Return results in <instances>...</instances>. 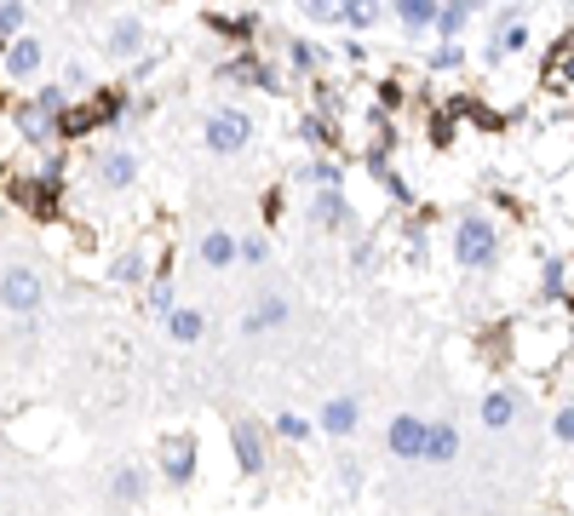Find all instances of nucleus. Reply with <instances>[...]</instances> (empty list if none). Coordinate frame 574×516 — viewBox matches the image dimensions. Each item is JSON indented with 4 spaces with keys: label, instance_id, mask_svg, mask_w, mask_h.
Listing matches in <instances>:
<instances>
[{
    "label": "nucleus",
    "instance_id": "f257e3e1",
    "mask_svg": "<svg viewBox=\"0 0 574 516\" xmlns=\"http://www.w3.org/2000/svg\"><path fill=\"white\" fill-rule=\"evenodd\" d=\"M454 265L465 276L500 265V224H494L483 206H460L454 213Z\"/></svg>",
    "mask_w": 574,
    "mask_h": 516
},
{
    "label": "nucleus",
    "instance_id": "f03ea898",
    "mask_svg": "<svg viewBox=\"0 0 574 516\" xmlns=\"http://www.w3.org/2000/svg\"><path fill=\"white\" fill-rule=\"evenodd\" d=\"M202 144H207V155H241L254 144V110H241V103H213L207 121H202Z\"/></svg>",
    "mask_w": 574,
    "mask_h": 516
},
{
    "label": "nucleus",
    "instance_id": "7ed1b4c3",
    "mask_svg": "<svg viewBox=\"0 0 574 516\" xmlns=\"http://www.w3.org/2000/svg\"><path fill=\"white\" fill-rule=\"evenodd\" d=\"M156 471L167 487H190L202 476V442H195V430H167L156 442Z\"/></svg>",
    "mask_w": 574,
    "mask_h": 516
},
{
    "label": "nucleus",
    "instance_id": "20e7f679",
    "mask_svg": "<svg viewBox=\"0 0 574 516\" xmlns=\"http://www.w3.org/2000/svg\"><path fill=\"white\" fill-rule=\"evenodd\" d=\"M213 81H241V87H254V92H265V98L288 92V75H282L277 64H265L254 46H241V52H230L224 64H213Z\"/></svg>",
    "mask_w": 574,
    "mask_h": 516
},
{
    "label": "nucleus",
    "instance_id": "39448f33",
    "mask_svg": "<svg viewBox=\"0 0 574 516\" xmlns=\"http://www.w3.org/2000/svg\"><path fill=\"white\" fill-rule=\"evenodd\" d=\"M7 206H23L30 218H41V224H53V218H64V184H46V178L35 172H12L7 178Z\"/></svg>",
    "mask_w": 574,
    "mask_h": 516
},
{
    "label": "nucleus",
    "instance_id": "423d86ee",
    "mask_svg": "<svg viewBox=\"0 0 574 516\" xmlns=\"http://www.w3.org/2000/svg\"><path fill=\"white\" fill-rule=\"evenodd\" d=\"M305 218H311L316 229H328V236H362V218H357L351 195H345V184H339V190H311Z\"/></svg>",
    "mask_w": 574,
    "mask_h": 516
},
{
    "label": "nucleus",
    "instance_id": "0eeeda50",
    "mask_svg": "<svg viewBox=\"0 0 574 516\" xmlns=\"http://www.w3.org/2000/svg\"><path fill=\"white\" fill-rule=\"evenodd\" d=\"M529 18H522V7H506V12H494L488 18V46H483V64L494 69V64H506V58H517V52H529Z\"/></svg>",
    "mask_w": 574,
    "mask_h": 516
},
{
    "label": "nucleus",
    "instance_id": "6e6552de",
    "mask_svg": "<svg viewBox=\"0 0 574 516\" xmlns=\"http://www.w3.org/2000/svg\"><path fill=\"white\" fill-rule=\"evenodd\" d=\"M46 304V281L35 265H7L0 270V310H12V316H35Z\"/></svg>",
    "mask_w": 574,
    "mask_h": 516
},
{
    "label": "nucleus",
    "instance_id": "1a4fd4ad",
    "mask_svg": "<svg viewBox=\"0 0 574 516\" xmlns=\"http://www.w3.org/2000/svg\"><path fill=\"white\" fill-rule=\"evenodd\" d=\"M230 453H236V471L254 482L270 471V430L254 419H230Z\"/></svg>",
    "mask_w": 574,
    "mask_h": 516
},
{
    "label": "nucleus",
    "instance_id": "9d476101",
    "mask_svg": "<svg viewBox=\"0 0 574 516\" xmlns=\"http://www.w3.org/2000/svg\"><path fill=\"white\" fill-rule=\"evenodd\" d=\"M316 430H322V436H334V442H351V436L362 430V396L334 391L328 402L316 407Z\"/></svg>",
    "mask_w": 574,
    "mask_h": 516
},
{
    "label": "nucleus",
    "instance_id": "9b49d317",
    "mask_svg": "<svg viewBox=\"0 0 574 516\" xmlns=\"http://www.w3.org/2000/svg\"><path fill=\"white\" fill-rule=\"evenodd\" d=\"M92 184L104 190V195H121V190H133L138 184V155L133 149H98L92 155Z\"/></svg>",
    "mask_w": 574,
    "mask_h": 516
},
{
    "label": "nucleus",
    "instance_id": "f8f14e48",
    "mask_svg": "<svg viewBox=\"0 0 574 516\" xmlns=\"http://www.w3.org/2000/svg\"><path fill=\"white\" fill-rule=\"evenodd\" d=\"M426 425H431V419H419V413H391V425H385V453L419 464V459H426Z\"/></svg>",
    "mask_w": 574,
    "mask_h": 516
},
{
    "label": "nucleus",
    "instance_id": "ddd939ff",
    "mask_svg": "<svg viewBox=\"0 0 574 516\" xmlns=\"http://www.w3.org/2000/svg\"><path fill=\"white\" fill-rule=\"evenodd\" d=\"M391 144H396V138H391ZM391 144H373V149L362 155V167L373 172V184H380V190L391 195V206H396V213H408V206H414V190H408V178L391 167Z\"/></svg>",
    "mask_w": 574,
    "mask_h": 516
},
{
    "label": "nucleus",
    "instance_id": "4468645a",
    "mask_svg": "<svg viewBox=\"0 0 574 516\" xmlns=\"http://www.w3.org/2000/svg\"><path fill=\"white\" fill-rule=\"evenodd\" d=\"M12 126H18V138L30 144V149H53V144H58V115H53V110H41L35 98L12 103Z\"/></svg>",
    "mask_w": 574,
    "mask_h": 516
},
{
    "label": "nucleus",
    "instance_id": "2eb2a0df",
    "mask_svg": "<svg viewBox=\"0 0 574 516\" xmlns=\"http://www.w3.org/2000/svg\"><path fill=\"white\" fill-rule=\"evenodd\" d=\"M0 58H7V81H41V69H46V46L23 30L18 41H7V52H0Z\"/></svg>",
    "mask_w": 574,
    "mask_h": 516
},
{
    "label": "nucleus",
    "instance_id": "dca6fc26",
    "mask_svg": "<svg viewBox=\"0 0 574 516\" xmlns=\"http://www.w3.org/2000/svg\"><path fill=\"white\" fill-rule=\"evenodd\" d=\"M299 144L311 155H339V115L334 110H299Z\"/></svg>",
    "mask_w": 574,
    "mask_h": 516
},
{
    "label": "nucleus",
    "instance_id": "f3484780",
    "mask_svg": "<svg viewBox=\"0 0 574 516\" xmlns=\"http://www.w3.org/2000/svg\"><path fill=\"white\" fill-rule=\"evenodd\" d=\"M477 419H483V430H511L522 419V396L511 384H488L483 402H477Z\"/></svg>",
    "mask_w": 574,
    "mask_h": 516
},
{
    "label": "nucleus",
    "instance_id": "a211bd4d",
    "mask_svg": "<svg viewBox=\"0 0 574 516\" xmlns=\"http://www.w3.org/2000/svg\"><path fill=\"white\" fill-rule=\"evenodd\" d=\"M144 41H149V30H144V18H133V12H121L115 23H110V35H104V52L115 64H133L138 52H144Z\"/></svg>",
    "mask_w": 574,
    "mask_h": 516
},
{
    "label": "nucleus",
    "instance_id": "6ab92c4d",
    "mask_svg": "<svg viewBox=\"0 0 574 516\" xmlns=\"http://www.w3.org/2000/svg\"><path fill=\"white\" fill-rule=\"evenodd\" d=\"M144 310L156 322H167L172 310H179V288H172V253H161V265H156V276L144 281Z\"/></svg>",
    "mask_w": 574,
    "mask_h": 516
},
{
    "label": "nucleus",
    "instance_id": "aec40b11",
    "mask_svg": "<svg viewBox=\"0 0 574 516\" xmlns=\"http://www.w3.org/2000/svg\"><path fill=\"white\" fill-rule=\"evenodd\" d=\"M149 482H156V476H149L144 464H121V471L110 476V505L115 511H138L149 500Z\"/></svg>",
    "mask_w": 574,
    "mask_h": 516
},
{
    "label": "nucleus",
    "instance_id": "412c9836",
    "mask_svg": "<svg viewBox=\"0 0 574 516\" xmlns=\"http://www.w3.org/2000/svg\"><path fill=\"white\" fill-rule=\"evenodd\" d=\"M288 316H293V304H288L282 293H265V299L241 316V339H265L270 327H288Z\"/></svg>",
    "mask_w": 574,
    "mask_h": 516
},
{
    "label": "nucleus",
    "instance_id": "4be33fe9",
    "mask_svg": "<svg viewBox=\"0 0 574 516\" xmlns=\"http://www.w3.org/2000/svg\"><path fill=\"white\" fill-rule=\"evenodd\" d=\"M293 178L305 190H339L345 184V155H311V161H299Z\"/></svg>",
    "mask_w": 574,
    "mask_h": 516
},
{
    "label": "nucleus",
    "instance_id": "5701e85b",
    "mask_svg": "<svg viewBox=\"0 0 574 516\" xmlns=\"http://www.w3.org/2000/svg\"><path fill=\"white\" fill-rule=\"evenodd\" d=\"M391 18H396V30H403L408 41L419 35H431V23H437V0H385Z\"/></svg>",
    "mask_w": 574,
    "mask_h": 516
},
{
    "label": "nucleus",
    "instance_id": "b1692460",
    "mask_svg": "<svg viewBox=\"0 0 574 516\" xmlns=\"http://www.w3.org/2000/svg\"><path fill=\"white\" fill-rule=\"evenodd\" d=\"M149 276H156L149 270V247H121L110 258V288H144Z\"/></svg>",
    "mask_w": 574,
    "mask_h": 516
},
{
    "label": "nucleus",
    "instance_id": "393cba45",
    "mask_svg": "<svg viewBox=\"0 0 574 516\" xmlns=\"http://www.w3.org/2000/svg\"><path fill=\"white\" fill-rule=\"evenodd\" d=\"M380 23H391L385 0H345L339 7V30L345 35H368V30H380Z\"/></svg>",
    "mask_w": 574,
    "mask_h": 516
},
{
    "label": "nucleus",
    "instance_id": "a878e982",
    "mask_svg": "<svg viewBox=\"0 0 574 516\" xmlns=\"http://www.w3.org/2000/svg\"><path fill=\"white\" fill-rule=\"evenodd\" d=\"M460 459V425L454 419H431L426 425V459L419 464H454Z\"/></svg>",
    "mask_w": 574,
    "mask_h": 516
},
{
    "label": "nucleus",
    "instance_id": "bb28decb",
    "mask_svg": "<svg viewBox=\"0 0 574 516\" xmlns=\"http://www.w3.org/2000/svg\"><path fill=\"white\" fill-rule=\"evenodd\" d=\"M195 258H202V265L207 270H230V265H241V258H236V236H230V229H207V236L202 242H195Z\"/></svg>",
    "mask_w": 574,
    "mask_h": 516
},
{
    "label": "nucleus",
    "instance_id": "cd10ccee",
    "mask_svg": "<svg viewBox=\"0 0 574 516\" xmlns=\"http://www.w3.org/2000/svg\"><path fill=\"white\" fill-rule=\"evenodd\" d=\"M540 304H569V258L540 253Z\"/></svg>",
    "mask_w": 574,
    "mask_h": 516
},
{
    "label": "nucleus",
    "instance_id": "c85d7f7f",
    "mask_svg": "<svg viewBox=\"0 0 574 516\" xmlns=\"http://www.w3.org/2000/svg\"><path fill=\"white\" fill-rule=\"evenodd\" d=\"M202 333H207V316H202L195 304H179V310L167 316V339H172V345H202Z\"/></svg>",
    "mask_w": 574,
    "mask_h": 516
},
{
    "label": "nucleus",
    "instance_id": "c756f323",
    "mask_svg": "<svg viewBox=\"0 0 574 516\" xmlns=\"http://www.w3.org/2000/svg\"><path fill=\"white\" fill-rule=\"evenodd\" d=\"M207 30L224 41H254L259 35V12H207Z\"/></svg>",
    "mask_w": 574,
    "mask_h": 516
},
{
    "label": "nucleus",
    "instance_id": "7c9ffc66",
    "mask_svg": "<svg viewBox=\"0 0 574 516\" xmlns=\"http://www.w3.org/2000/svg\"><path fill=\"white\" fill-rule=\"evenodd\" d=\"M328 64H334V58H328V52H322L316 41H305V35L288 41V69H293V75H322Z\"/></svg>",
    "mask_w": 574,
    "mask_h": 516
},
{
    "label": "nucleus",
    "instance_id": "2f4dec72",
    "mask_svg": "<svg viewBox=\"0 0 574 516\" xmlns=\"http://www.w3.org/2000/svg\"><path fill=\"white\" fill-rule=\"evenodd\" d=\"M270 436H282V442H293V448H305L311 436H316V419H305V413H293V407H282L277 419H270Z\"/></svg>",
    "mask_w": 574,
    "mask_h": 516
},
{
    "label": "nucleus",
    "instance_id": "473e14b6",
    "mask_svg": "<svg viewBox=\"0 0 574 516\" xmlns=\"http://www.w3.org/2000/svg\"><path fill=\"white\" fill-rule=\"evenodd\" d=\"M23 30H30V0H0V52H7V41H18Z\"/></svg>",
    "mask_w": 574,
    "mask_h": 516
},
{
    "label": "nucleus",
    "instance_id": "72a5a7b5",
    "mask_svg": "<svg viewBox=\"0 0 574 516\" xmlns=\"http://www.w3.org/2000/svg\"><path fill=\"white\" fill-rule=\"evenodd\" d=\"M236 258H241L247 270L270 265V236H259V229H247V236H236Z\"/></svg>",
    "mask_w": 574,
    "mask_h": 516
},
{
    "label": "nucleus",
    "instance_id": "f704fd0d",
    "mask_svg": "<svg viewBox=\"0 0 574 516\" xmlns=\"http://www.w3.org/2000/svg\"><path fill=\"white\" fill-rule=\"evenodd\" d=\"M431 30H437V41H460V35L471 30V12H465V7H437V23H431Z\"/></svg>",
    "mask_w": 574,
    "mask_h": 516
},
{
    "label": "nucleus",
    "instance_id": "c9c22d12",
    "mask_svg": "<svg viewBox=\"0 0 574 516\" xmlns=\"http://www.w3.org/2000/svg\"><path fill=\"white\" fill-rule=\"evenodd\" d=\"M454 121H460L454 103H442V110L431 115V149H448V144H454Z\"/></svg>",
    "mask_w": 574,
    "mask_h": 516
},
{
    "label": "nucleus",
    "instance_id": "e433bc0d",
    "mask_svg": "<svg viewBox=\"0 0 574 516\" xmlns=\"http://www.w3.org/2000/svg\"><path fill=\"white\" fill-rule=\"evenodd\" d=\"M431 69H437V75H454V69H465V46H460V41H437V52H431Z\"/></svg>",
    "mask_w": 574,
    "mask_h": 516
},
{
    "label": "nucleus",
    "instance_id": "4c0bfd02",
    "mask_svg": "<svg viewBox=\"0 0 574 516\" xmlns=\"http://www.w3.org/2000/svg\"><path fill=\"white\" fill-rule=\"evenodd\" d=\"M293 7L305 12L311 23H334V30H339V7H345V0H293Z\"/></svg>",
    "mask_w": 574,
    "mask_h": 516
},
{
    "label": "nucleus",
    "instance_id": "58836bf2",
    "mask_svg": "<svg viewBox=\"0 0 574 516\" xmlns=\"http://www.w3.org/2000/svg\"><path fill=\"white\" fill-rule=\"evenodd\" d=\"M156 75H161V52H138V58H133V87L156 81Z\"/></svg>",
    "mask_w": 574,
    "mask_h": 516
},
{
    "label": "nucleus",
    "instance_id": "ea45409f",
    "mask_svg": "<svg viewBox=\"0 0 574 516\" xmlns=\"http://www.w3.org/2000/svg\"><path fill=\"white\" fill-rule=\"evenodd\" d=\"M552 436H558L563 448H574V402H563V407L552 413Z\"/></svg>",
    "mask_w": 574,
    "mask_h": 516
},
{
    "label": "nucleus",
    "instance_id": "a19ab883",
    "mask_svg": "<svg viewBox=\"0 0 574 516\" xmlns=\"http://www.w3.org/2000/svg\"><path fill=\"white\" fill-rule=\"evenodd\" d=\"M403 98H408V92H403V81H380V110H391V115H396V110H403Z\"/></svg>",
    "mask_w": 574,
    "mask_h": 516
},
{
    "label": "nucleus",
    "instance_id": "79ce46f5",
    "mask_svg": "<svg viewBox=\"0 0 574 516\" xmlns=\"http://www.w3.org/2000/svg\"><path fill=\"white\" fill-rule=\"evenodd\" d=\"M339 487H345V494H357V487H362V464L357 459H339Z\"/></svg>",
    "mask_w": 574,
    "mask_h": 516
},
{
    "label": "nucleus",
    "instance_id": "37998d69",
    "mask_svg": "<svg viewBox=\"0 0 574 516\" xmlns=\"http://www.w3.org/2000/svg\"><path fill=\"white\" fill-rule=\"evenodd\" d=\"M351 270H373V242H368V236L351 242Z\"/></svg>",
    "mask_w": 574,
    "mask_h": 516
},
{
    "label": "nucleus",
    "instance_id": "c03bdc74",
    "mask_svg": "<svg viewBox=\"0 0 574 516\" xmlns=\"http://www.w3.org/2000/svg\"><path fill=\"white\" fill-rule=\"evenodd\" d=\"M64 172H69L64 155H46V161H41V178H46V184H64Z\"/></svg>",
    "mask_w": 574,
    "mask_h": 516
},
{
    "label": "nucleus",
    "instance_id": "a18cd8bd",
    "mask_svg": "<svg viewBox=\"0 0 574 516\" xmlns=\"http://www.w3.org/2000/svg\"><path fill=\"white\" fill-rule=\"evenodd\" d=\"M339 64H351V69H362V64H368V46H362V41L351 35V41H345V52H339Z\"/></svg>",
    "mask_w": 574,
    "mask_h": 516
},
{
    "label": "nucleus",
    "instance_id": "49530a36",
    "mask_svg": "<svg viewBox=\"0 0 574 516\" xmlns=\"http://www.w3.org/2000/svg\"><path fill=\"white\" fill-rule=\"evenodd\" d=\"M259 206H265V218L277 224V218H282V190H265V201H259Z\"/></svg>",
    "mask_w": 574,
    "mask_h": 516
},
{
    "label": "nucleus",
    "instance_id": "de8ad7c7",
    "mask_svg": "<svg viewBox=\"0 0 574 516\" xmlns=\"http://www.w3.org/2000/svg\"><path fill=\"white\" fill-rule=\"evenodd\" d=\"M64 87H69V92H81V87H87V69H81V64H69V69H64Z\"/></svg>",
    "mask_w": 574,
    "mask_h": 516
},
{
    "label": "nucleus",
    "instance_id": "09e8293b",
    "mask_svg": "<svg viewBox=\"0 0 574 516\" xmlns=\"http://www.w3.org/2000/svg\"><path fill=\"white\" fill-rule=\"evenodd\" d=\"M437 7H465L471 18H477V12H488V0H437Z\"/></svg>",
    "mask_w": 574,
    "mask_h": 516
},
{
    "label": "nucleus",
    "instance_id": "8fccbe9b",
    "mask_svg": "<svg viewBox=\"0 0 574 516\" xmlns=\"http://www.w3.org/2000/svg\"><path fill=\"white\" fill-rule=\"evenodd\" d=\"M0 229H7V195H0Z\"/></svg>",
    "mask_w": 574,
    "mask_h": 516
},
{
    "label": "nucleus",
    "instance_id": "3c124183",
    "mask_svg": "<svg viewBox=\"0 0 574 516\" xmlns=\"http://www.w3.org/2000/svg\"><path fill=\"white\" fill-rule=\"evenodd\" d=\"M569 270H574V247H569Z\"/></svg>",
    "mask_w": 574,
    "mask_h": 516
},
{
    "label": "nucleus",
    "instance_id": "603ef678",
    "mask_svg": "<svg viewBox=\"0 0 574 516\" xmlns=\"http://www.w3.org/2000/svg\"><path fill=\"white\" fill-rule=\"evenodd\" d=\"M511 7H529V0H511Z\"/></svg>",
    "mask_w": 574,
    "mask_h": 516
},
{
    "label": "nucleus",
    "instance_id": "864d4df0",
    "mask_svg": "<svg viewBox=\"0 0 574 516\" xmlns=\"http://www.w3.org/2000/svg\"><path fill=\"white\" fill-rule=\"evenodd\" d=\"M0 110H7V92H0Z\"/></svg>",
    "mask_w": 574,
    "mask_h": 516
},
{
    "label": "nucleus",
    "instance_id": "5fc2aeb1",
    "mask_svg": "<svg viewBox=\"0 0 574 516\" xmlns=\"http://www.w3.org/2000/svg\"><path fill=\"white\" fill-rule=\"evenodd\" d=\"M69 7H87V0H69Z\"/></svg>",
    "mask_w": 574,
    "mask_h": 516
}]
</instances>
